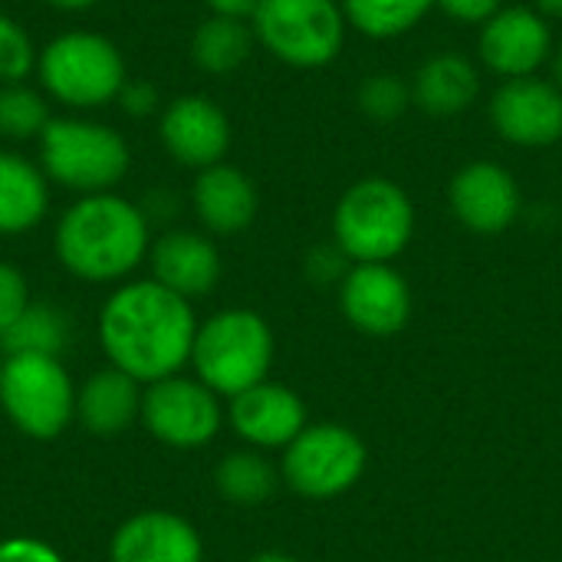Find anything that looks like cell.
<instances>
[{"mask_svg": "<svg viewBox=\"0 0 562 562\" xmlns=\"http://www.w3.org/2000/svg\"><path fill=\"white\" fill-rule=\"evenodd\" d=\"M198 316L191 300L158 280L122 283L99 310V346L109 366L138 385L178 375L191 362Z\"/></svg>", "mask_w": 562, "mask_h": 562, "instance_id": "obj_1", "label": "cell"}, {"mask_svg": "<svg viewBox=\"0 0 562 562\" xmlns=\"http://www.w3.org/2000/svg\"><path fill=\"white\" fill-rule=\"evenodd\" d=\"M56 260L86 283L125 280L151 250L148 217L138 204L102 191L82 194L56 224Z\"/></svg>", "mask_w": 562, "mask_h": 562, "instance_id": "obj_2", "label": "cell"}, {"mask_svg": "<svg viewBox=\"0 0 562 562\" xmlns=\"http://www.w3.org/2000/svg\"><path fill=\"white\" fill-rule=\"evenodd\" d=\"M415 237L412 194L385 178L366 175L352 181L333 211V240L352 263H392Z\"/></svg>", "mask_w": 562, "mask_h": 562, "instance_id": "obj_3", "label": "cell"}, {"mask_svg": "<svg viewBox=\"0 0 562 562\" xmlns=\"http://www.w3.org/2000/svg\"><path fill=\"white\" fill-rule=\"evenodd\" d=\"M273 333L254 310H221L198 323L191 369L214 395L234 398L267 382L273 366Z\"/></svg>", "mask_w": 562, "mask_h": 562, "instance_id": "obj_4", "label": "cell"}, {"mask_svg": "<svg viewBox=\"0 0 562 562\" xmlns=\"http://www.w3.org/2000/svg\"><path fill=\"white\" fill-rule=\"evenodd\" d=\"M132 165L128 142L92 119H49L40 135V168L49 181L79 191H112Z\"/></svg>", "mask_w": 562, "mask_h": 562, "instance_id": "obj_5", "label": "cell"}, {"mask_svg": "<svg viewBox=\"0 0 562 562\" xmlns=\"http://www.w3.org/2000/svg\"><path fill=\"white\" fill-rule=\"evenodd\" d=\"M36 76L56 102L69 109H99L125 89V59L109 36L69 30L40 49Z\"/></svg>", "mask_w": 562, "mask_h": 562, "instance_id": "obj_6", "label": "cell"}, {"mask_svg": "<svg viewBox=\"0 0 562 562\" xmlns=\"http://www.w3.org/2000/svg\"><path fill=\"white\" fill-rule=\"evenodd\" d=\"M250 26L257 43L293 69L336 63L349 33L339 0H260Z\"/></svg>", "mask_w": 562, "mask_h": 562, "instance_id": "obj_7", "label": "cell"}, {"mask_svg": "<svg viewBox=\"0 0 562 562\" xmlns=\"http://www.w3.org/2000/svg\"><path fill=\"white\" fill-rule=\"evenodd\" d=\"M0 408L20 435L56 441L76 422V385L53 356H3Z\"/></svg>", "mask_w": 562, "mask_h": 562, "instance_id": "obj_8", "label": "cell"}, {"mask_svg": "<svg viewBox=\"0 0 562 562\" xmlns=\"http://www.w3.org/2000/svg\"><path fill=\"white\" fill-rule=\"evenodd\" d=\"M369 464L362 438L346 425H306L280 461V477L290 491L310 501H333L352 491Z\"/></svg>", "mask_w": 562, "mask_h": 562, "instance_id": "obj_9", "label": "cell"}, {"mask_svg": "<svg viewBox=\"0 0 562 562\" xmlns=\"http://www.w3.org/2000/svg\"><path fill=\"white\" fill-rule=\"evenodd\" d=\"M138 422L155 441L178 451H194L217 438L224 408L221 395H214L201 379H188L178 372L145 385Z\"/></svg>", "mask_w": 562, "mask_h": 562, "instance_id": "obj_10", "label": "cell"}, {"mask_svg": "<svg viewBox=\"0 0 562 562\" xmlns=\"http://www.w3.org/2000/svg\"><path fill=\"white\" fill-rule=\"evenodd\" d=\"M557 49L550 20L537 7H501L477 33V56L484 69L504 79L537 76Z\"/></svg>", "mask_w": 562, "mask_h": 562, "instance_id": "obj_11", "label": "cell"}, {"mask_svg": "<svg viewBox=\"0 0 562 562\" xmlns=\"http://www.w3.org/2000/svg\"><path fill=\"white\" fill-rule=\"evenodd\" d=\"M494 132L517 148H550L562 142V89L543 76L504 79L491 102Z\"/></svg>", "mask_w": 562, "mask_h": 562, "instance_id": "obj_12", "label": "cell"}, {"mask_svg": "<svg viewBox=\"0 0 562 562\" xmlns=\"http://www.w3.org/2000/svg\"><path fill=\"white\" fill-rule=\"evenodd\" d=\"M451 214L481 237H497L510 231L524 211V194L517 178L501 161H468L448 181Z\"/></svg>", "mask_w": 562, "mask_h": 562, "instance_id": "obj_13", "label": "cell"}, {"mask_svg": "<svg viewBox=\"0 0 562 562\" xmlns=\"http://www.w3.org/2000/svg\"><path fill=\"white\" fill-rule=\"evenodd\" d=\"M339 310L362 336H395L412 319V286L392 263H352L339 283Z\"/></svg>", "mask_w": 562, "mask_h": 562, "instance_id": "obj_14", "label": "cell"}, {"mask_svg": "<svg viewBox=\"0 0 562 562\" xmlns=\"http://www.w3.org/2000/svg\"><path fill=\"white\" fill-rule=\"evenodd\" d=\"M158 135L165 151L178 165L204 171L224 161L231 148V119L214 99L188 92L165 105L158 119Z\"/></svg>", "mask_w": 562, "mask_h": 562, "instance_id": "obj_15", "label": "cell"}, {"mask_svg": "<svg viewBox=\"0 0 562 562\" xmlns=\"http://www.w3.org/2000/svg\"><path fill=\"white\" fill-rule=\"evenodd\" d=\"M227 422L237 431V438L257 451L286 448L310 425L303 398L293 389L270 379L234 395L227 408Z\"/></svg>", "mask_w": 562, "mask_h": 562, "instance_id": "obj_16", "label": "cell"}, {"mask_svg": "<svg viewBox=\"0 0 562 562\" xmlns=\"http://www.w3.org/2000/svg\"><path fill=\"white\" fill-rule=\"evenodd\" d=\"M109 562H204V543L184 517L142 510L112 533Z\"/></svg>", "mask_w": 562, "mask_h": 562, "instance_id": "obj_17", "label": "cell"}, {"mask_svg": "<svg viewBox=\"0 0 562 562\" xmlns=\"http://www.w3.org/2000/svg\"><path fill=\"white\" fill-rule=\"evenodd\" d=\"M151 280L168 286L171 293L194 300L207 296L221 280V254L207 234L198 231H168L161 234L151 250Z\"/></svg>", "mask_w": 562, "mask_h": 562, "instance_id": "obj_18", "label": "cell"}, {"mask_svg": "<svg viewBox=\"0 0 562 562\" xmlns=\"http://www.w3.org/2000/svg\"><path fill=\"white\" fill-rule=\"evenodd\" d=\"M191 204L204 231L217 237H234L254 224L260 198L247 171L221 161V165L198 171L194 188H191Z\"/></svg>", "mask_w": 562, "mask_h": 562, "instance_id": "obj_19", "label": "cell"}, {"mask_svg": "<svg viewBox=\"0 0 562 562\" xmlns=\"http://www.w3.org/2000/svg\"><path fill=\"white\" fill-rule=\"evenodd\" d=\"M481 89H484L481 66L454 49L428 56L412 76L415 109H422L425 115H435V119L464 115L468 109L477 105Z\"/></svg>", "mask_w": 562, "mask_h": 562, "instance_id": "obj_20", "label": "cell"}, {"mask_svg": "<svg viewBox=\"0 0 562 562\" xmlns=\"http://www.w3.org/2000/svg\"><path fill=\"white\" fill-rule=\"evenodd\" d=\"M142 392L122 369H99L76 389V422L92 438H119L142 418Z\"/></svg>", "mask_w": 562, "mask_h": 562, "instance_id": "obj_21", "label": "cell"}, {"mask_svg": "<svg viewBox=\"0 0 562 562\" xmlns=\"http://www.w3.org/2000/svg\"><path fill=\"white\" fill-rule=\"evenodd\" d=\"M49 207V178L33 161L0 151V234L33 231Z\"/></svg>", "mask_w": 562, "mask_h": 562, "instance_id": "obj_22", "label": "cell"}, {"mask_svg": "<svg viewBox=\"0 0 562 562\" xmlns=\"http://www.w3.org/2000/svg\"><path fill=\"white\" fill-rule=\"evenodd\" d=\"M254 40L257 36L247 20L207 16L191 36V59L207 76H231L250 59Z\"/></svg>", "mask_w": 562, "mask_h": 562, "instance_id": "obj_23", "label": "cell"}, {"mask_svg": "<svg viewBox=\"0 0 562 562\" xmlns=\"http://www.w3.org/2000/svg\"><path fill=\"white\" fill-rule=\"evenodd\" d=\"M280 471L257 451H231L227 458H221L217 471H214V487L227 504L237 507H254L273 497L277 484H280Z\"/></svg>", "mask_w": 562, "mask_h": 562, "instance_id": "obj_24", "label": "cell"}, {"mask_svg": "<svg viewBox=\"0 0 562 562\" xmlns=\"http://www.w3.org/2000/svg\"><path fill=\"white\" fill-rule=\"evenodd\" d=\"M339 3L346 10L349 26L369 40L405 36L431 10H438V0H339Z\"/></svg>", "mask_w": 562, "mask_h": 562, "instance_id": "obj_25", "label": "cell"}, {"mask_svg": "<svg viewBox=\"0 0 562 562\" xmlns=\"http://www.w3.org/2000/svg\"><path fill=\"white\" fill-rule=\"evenodd\" d=\"M69 342V319L49 303H30L23 316L0 336L3 356H53L59 359Z\"/></svg>", "mask_w": 562, "mask_h": 562, "instance_id": "obj_26", "label": "cell"}, {"mask_svg": "<svg viewBox=\"0 0 562 562\" xmlns=\"http://www.w3.org/2000/svg\"><path fill=\"white\" fill-rule=\"evenodd\" d=\"M356 105L375 125L398 122L415 105L412 82H405L398 72H369L356 89Z\"/></svg>", "mask_w": 562, "mask_h": 562, "instance_id": "obj_27", "label": "cell"}, {"mask_svg": "<svg viewBox=\"0 0 562 562\" xmlns=\"http://www.w3.org/2000/svg\"><path fill=\"white\" fill-rule=\"evenodd\" d=\"M49 125L46 99L26 82L0 86V135L7 138H40Z\"/></svg>", "mask_w": 562, "mask_h": 562, "instance_id": "obj_28", "label": "cell"}, {"mask_svg": "<svg viewBox=\"0 0 562 562\" xmlns=\"http://www.w3.org/2000/svg\"><path fill=\"white\" fill-rule=\"evenodd\" d=\"M36 49L30 33L7 13H0V86L23 82L30 69H36Z\"/></svg>", "mask_w": 562, "mask_h": 562, "instance_id": "obj_29", "label": "cell"}, {"mask_svg": "<svg viewBox=\"0 0 562 562\" xmlns=\"http://www.w3.org/2000/svg\"><path fill=\"white\" fill-rule=\"evenodd\" d=\"M33 300H30V283H26L23 270L0 260V336L23 316V310Z\"/></svg>", "mask_w": 562, "mask_h": 562, "instance_id": "obj_30", "label": "cell"}, {"mask_svg": "<svg viewBox=\"0 0 562 562\" xmlns=\"http://www.w3.org/2000/svg\"><path fill=\"white\" fill-rule=\"evenodd\" d=\"M349 270H352V260H349V254H346L336 240H333V244L313 247L310 257H306V273H310V280L319 283V286L342 283Z\"/></svg>", "mask_w": 562, "mask_h": 562, "instance_id": "obj_31", "label": "cell"}, {"mask_svg": "<svg viewBox=\"0 0 562 562\" xmlns=\"http://www.w3.org/2000/svg\"><path fill=\"white\" fill-rule=\"evenodd\" d=\"M504 0H438V10L461 26H484Z\"/></svg>", "mask_w": 562, "mask_h": 562, "instance_id": "obj_32", "label": "cell"}, {"mask_svg": "<svg viewBox=\"0 0 562 562\" xmlns=\"http://www.w3.org/2000/svg\"><path fill=\"white\" fill-rule=\"evenodd\" d=\"M0 562H66L49 543L36 537H7L0 540Z\"/></svg>", "mask_w": 562, "mask_h": 562, "instance_id": "obj_33", "label": "cell"}, {"mask_svg": "<svg viewBox=\"0 0 562 562\" xmlns=\"http://www.w3.org/2000/svg\"><path fill=\"white\" fill-rule=\"evenodd\" d=\"M119 102H122V109L128 112V115H151L155 112V105H158V92H155V86H148V82H125V89L119 92Z\"/></svg>", "mask_w": 562, "mask_h": 562, "instance_id": "obj_34", "label": "cell"}, {"mask_svg": "<svg viewBox=\"0 0 562 562\" xmlns=\"http://www.w3.org/2000/svg\"><path fill=\"white\" fill-rule=\"evenodd\" d=\"M211 16H227V20H250L260 0H204Z\"/></svg>", "mask_w": 562, "mask_h": 562, "instance_id": "obj_35", "label": "cell"}, {"mask_svg": "<svg viewBox=\"0 0 562 562\" xmlns=\"http://www.w3.org/2000/svg\"><path fill=\"white\" fill-rule=\"evenodd\" d=\"M533 7L550 20V16H562V0H533Z\"/></svg>", "mask_w": 562, "mask_h": 562, "instance_id": "obj_36", "label": "cell"}, {"mask_svg": "<svg viewBox=\"0 0 562 562\" xmlns=\"http://www.w3.org/2000/svg\"><path fill=\"white\" fill-rule=\"evenodd\" d=\"M550 69H553V82L562 89V40L557 43L553 56H550Z\"/></svg>", "mask_w": 562, "mask_h": 562, "instance_id": "obj_37", "label": "cell"}, {"mask_svg": "<svg viewBox=\"0 0 562 562\" xmlns=\"http://www.w3.org/2000/svg\"><path fill=\"white\" fill-rule=\"evenodd\" d=\"M46 3H53L59 10H86V7H95L99 0H46Z\"/></svg>", "mask_w": 562, "mask_h": 562, "instance_id": "obj_38", "label": "cell"}, {"mask_svg": "<svg viewBox=\"0 0 562 562\" xmlns=\"http://www.w3.org/2000/svg\"><path fill=\"white\" fill-rule=\"evenodd\" d=\"M247 562H300L296 557H290V553H257V557H250Z\"/></svg>", "mask_w": 562, "mask_h": 562, "instance_id": "obj_39", "label": "cell"}, {"mask_svg": "<svg viewBox=\"0 0 562 562\" xmlns=\"http://www.w3.org/2000/svg\"><path fill=\"white\" fill-rule=\"evenodd\" d=\"M0 369H3V349H0Z\"/></svg>", "mask_w": 562, "mask_h": 562, "instance_id": "obj_40", "label": "cell"}]
</instances>
